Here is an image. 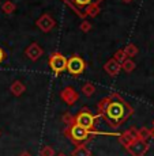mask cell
<instances>
[{
  "instance_id": "obj_1",
  "label": "cell",
  "mask_w": 154,
  "mask_h": 156,
  "mask_svg": "<svg viewBox=\"0 0 154 156\" xmlns=\"http://www.w3.org/2000/svg\"><path fill=\"white\" fill-rule=\"evenodd\" d=\"M132 113L134 109L119 94H111L98 103V115L112 128H119L124 124Z\"/></svg>"
},
{
  "instance_id": "obj_2",
  "label": "cell",
  "mask_w": 154,
  "mask_h": 156,
  "mask_svg": "<svg viewBox=\"0 0 154 156\" xmlns=\"http://www.w3.org/2000/svg\"><path fill=\"white\" fill-rule=\"evenodd\" d=\"M78 15H96L98 12V3L102 0H64Z\"/></svg>"
},
{
  "instance_id": "obj_3",
  "label": "cell",
  "mask_w": 154,
  "mask_h": 156,
  "mask_svg": "<svg viewBox=\"0 0 154 156\" xmlns=\"http://www.w3.org/2000/svg\"><path fill=\"white\" fill-rule=\"evenodd\" d=\"M90 133H92V130H87V129H85L83 126L78 125L77 122L68 125L67 129H66V132H64V134L75 144V145L82 144L83 141H87V140L90 139Z\"/></svg>"
},
{
  "instance_id": "obj_4",
  "label": "cell",
  "mask_w": 154,
  "mask_h": 156,
  "mask_svg": "<svg viewBox=\"0 0 154 156\" xmlns=\"http://www.w3.org/2000/svg\"><path fill=\"white\" fill-rule=\"evenodd\" d=\"M96 118H97V117L93 115L86 107H83V109L74 117V122H77L78 125L83 126L85 129H87V130H93V129H94V124H96Z\"/></svg>"
},
{
  "instance_id": "obj_5",
  "label": "cell",
  "mask_w": 154,
  "mask_h": 156,
  "mask_svg": "<svg viewBox=\"0 0 154 156\" xmlns=\"http://www.w3.org/2000/svg\"><path fill=\"white\" fill-rule=\"evenodd\" d=\"M126 149L132 156H145V154H146L147 149H149V144H147L146 140L135 139V140H132L128 145H126Z\"/></svg>"
},
{
  "instance_id": "obj_6",
  "label": "cell",
  "mask_w": 154,
  "mask_h": 156,
  "mask_svg": "<svg viewBox=\"0 0 154 156\" xmlns=\"http://www.w3.org/2000/svg\"><path fill=\"white\" fill-rule=\"evenodd\" d=\"M49 67L53 73L59 75L67 68V58L60 53H53L49 58Z\"/></svg>"
},
{
  "instance_id": "obj_7",
  "label": "cell",
  "mask_w": 154,
  "mask_h": 156,
  "mask_svg": "<svg viewBox=\"0 0 154 156\" xmlns=\"http://www.w3.org/2000/svg\"><path fill=\"white\" fill-rule=\"evenodd\" d=\"M85 67H86V64L79 56H72L70 60H67V68L66 69L72 76H78V75L83 73Z\"/></svg>"
},
{
  "instance_id": "obj_8",
  "label": "cell",
  "mask_w": 154,
  "mask_h": 156,
  "mask_svg": "<svg viewBox=\"0 0 154 156\" xmlns=\"http://www.w3.org/2000/svg\"><path fill=\"white\" fill-rule=\"evenodd\" d=\"M60 98L64 103H67L68 106H72V105L77 103V101L79 99V95L75 91L72 87H66L62 92H60Z\"/></svg>"
},
{
  "instance_id": "obj_9",
  "label": "cell",
  "mask_w": 154,
  "mask_h": 156,
  "mask_svg": "<svg viewBox=\"0 0 154 156\" xmlns=\"http://www.w3.org/2000/svg\"><path fill=\"white\" fill-rule=\"evenodd\" d=\"M135 139H138V129H135V128H130L128 130H126L123 134H120V137H119V141L120 144H123V145H128L132 141V140H135Z\"/></svg>"
},
{
  "instance_id": "obj_10",
  "label": "cell",
  "mask_w": 154,
  "mask_h": 156,
  "mask_svg": "<svg viewBox=\"0 0 154 156\" xmlns=\"http://www.w3.org/2000/svg\"><path fill=\"white\" fill-rule=\"evenodd\" d=\"M37 25H38V27H40L42 31L47 33V31H49L53 26H55V20H53L49 15H42L40 19H38Z\"/></svg>"
},
{
  "instance_id": "obj_11",
  "label": "cell",
  "mask_w": 154,
  "mask_h": 156,
  "mask_svg": "<svg viewBox=\"0 0 154 156\" xmlns=\"http://www.w3.org/2000/svg\"><path fill=\"white\" fill-rule=\"evenodd\" d=\"M105 71H107V73H109L111 76H116V75H119L120 69H122V65H120V62H117L116 60H109V61L105 64Z\"/></svg>"
},
{
  "instance_id": "obj_12",
  "label": "cell",
  "mask_w": 154,
  "mask_h": 156,
  "mask_svg": "<svg viewBox=\"0 0 154 156\" xmlns=\"http://www.w3.org/2000/svg\"><path fill=\"white\" fill-rule=\"evenodd\" d=\"M26 55H28V57L30 60H33V61H36V60H38L42 55V50L41 48L38 46L37 44H32L30 46L26 49Z\"/></svg>"
},
{
  "instance_id": "obj_13",
  "label": "cell",
  "mask_w": 154,
  "mask_h": 156,
  "mask_svg": "<svg viewBox=\"0 0 154 156\" xmlns=\"http://www.w3.org/2000/svg\"><path fill=\"white\" fill-rule=\"evenodd\" d=\"M10 91L13 92L14 97H21V95L23 94V92L26 91V87L23 84L22 82H19V80H17V82H14L13 84L10 87Z\"/></svg>"
},
{
  "instance_id": "obj_14",
  "label": "cell",
  "mask_w": 154,
  "mask_h": 156,
  "mask_svg": "<svg viewBox=\"0 0 154 156\" xmlns=\"http://www.w3.org/2000/svg\"><path fill=\"white\" fill-rule=\"evenodd\" d=\"M71 156H92V152H90V149L87 148L86 145H83V144H78L77 148L72 151Z\"/></svg>"
},
{
  "instance_id": "obj_15",
  "label": "cell",
  "mask_w": 154,
  "mask_h": 156,
  "mask_svg": "<svg viewBox=\"0 0 154 156\" xmlns=\"http://www.w3.org/2000/svg\"><path fill=\"white\" fill-rule=\"evenodd\" d=\"M94 92H96V87H94V84H92V83H86V84L82 87V94L86 95V97H92Z\"/></svg>"
},
{
  "instance_id": "obj_16",
  "label": "cell",
  "mask_w": 154,
  "mask_h": 156,
  "mask_svg": "<svg viewBox=\"0 0 154 156\" xmlns=\"http://www.w3.org/2000/svg\"><path fill=\"white\" fill-rule=\"evenodd\" d=\"M122 67H123V69H124L126 72H132L135 69V62L132 61V60H130V58H126L124 61L122 62Z\"/></svg>"
},
{
  "instance_id": "obj_17",
  "label": "cell",
  "mask_w": 154,
  "mask_h": 156,
  "mask_svg": "<svg viewBox=\"0 0 154 156\" xmlns=\"http://www.w3.org/2000/svg\"><path fill=\"white\" fill-rule=\"evenodd\" d=\"M152 137V130H149L147 128H142L138 130V139H142V140H146Z\"/></svg>"
},
{
  "instance_id": "obj_18",
  "label": "cell",
  "mask_w": 154,
  "mask_h": 156,
  "mask_svg": "<svg viewBox=\"0 0 154 156\" xmlns=\"http://www.w3.org/2000/svg\"><path fill=\"white\" fill-rule=\"evenodd\" d=\"M40 155L41 156H55V149H53L51 145H45L41 148Z\"/></svg>"
},
{
  "instance_id": "obj_19",
  "label": "cell",
  "mask_w": 154,
  "mask_h": 156,
  "mask_svg": "<svg viewBox=\"0 0 154 156\" xmlns=\"http://www.w3.org/2000/svg\"><path fill=\"white\" fill-rule=\"evenodd\" d=\"M124 53H126L127 57H134L138 53V49H137V46H134V45H128V46L124 49Z\"/></svg>"
},
{
  "instance_id": "obj_20",
  "label": "cell",
  "mask_w": 154,
  "mask_h": 156,
  "mask_svg": "<svg viewBox=\"0 0 154 156\" xmlns=\"http://www.w3.org/2000/svg\"><path fill=\"white\" fill-rule=\"evenodd\" d=\"M126 53H124V50H119V52L116 53V56H115V60H116L117 62H123L126 60Z\"/></svg>"
},
{
  "instance_id": "obj_21",
  "label": "cell",
  "mask_w": 154,
  "mask_h": 156,
  "mask_svg": "<svg viewBox=\"0 0 154 156\" xmlns=\"http://www.w3.org/2000/svg\"><path fill=\"white\" fill-rule=\"evenodd\" d=\"M63 121H64V124L71 125V124H74V117H72L71 114H64V115H63Z\"/></svg>"
},
{
  "instance_id": "obj_22",
  "label": "cell",
  "mask_w": 154,
  "mask_h": 156,
  "mask_svg": "<svg viewBox=\"0 0 154 156\" xmlns=\"http://www.w3.org/2000/svg\"><path fill=\"white\" fill-rule=\"evenodd\" d=\"M3 10H4L6 14H10L14 11V4H11V3H6L4 7H3Z\"/></svg>"
},
{
  "instance_id": "obj_23",
  "label": "cell",
  "mask_w": 154,
  "mask_h": 156,
  "mask_svg": "<svg viewBox=\"0 0 154 156\" xmlns=\"http://www.w3.org/2000/svg\"><path fill=\"white\" fill-rule=\"evenodd\" d=\"M90 29H92V25H90L89 22H83L82 25H81V30H82V31H85V33L89 31Z\"/></svg>"
},
{
  "instance_id": "obj_24",
  "label": "cell",
  "mask_w": 154,
  "mask_h": 156,
  "mask_svg": "<svg viewBox=\"0 0 154 156\" xmlns=\"http://www.w3.org/2000/svg\"><path fill=\"white\" fill-rule=\"evenodd\" d=\"M3 60H4V50L0 48V62H2Z\"/></svg>"
},
{
  "instance_id": "obj_25",
  "label": "cell",
  "mask_w": 154,
  "mask_h": 156,
  "mask_svg": "<svg viewBox=\"0 0 154 156\" xmlns=\"http://www.w3.org/2000/svg\"><path fill=\"white\" fill-rule=\"evenodd\" d=\"M19 156H32V155H30V152H28V151H23V152H21Z\"/></svg>"
},
{
  "instance_id": "obj_26",
  "label": "cell",
  "mask_w": 154,
  "mask_h": 156,
  "mask_svg": "<svg viewBox=\"0 0 154 156\" xmlns=\"http://www.w3.org/2000/svg\"><path fill=\"white\" fill-rule=\"evenodd\" d=\"M153 126H154V121H153ZM152 136L154 137V129H153V132H152Z\"/></svg>"
},
{
  "instance_id": "obj_27",
  "label": "cell",
  "mask_w": 154,
  "mask_h": 156,
  "mask_svg": "<svg viewBox=\"0 0 154 156\" xmlns=\"http://www.w3.org/2000/svg\"><path fill=\"white\" fill-rule=\"evenodd\" d=\"M56 156H67L66 154H59V155H56Z\"/></svg>"
}]
</instances>
